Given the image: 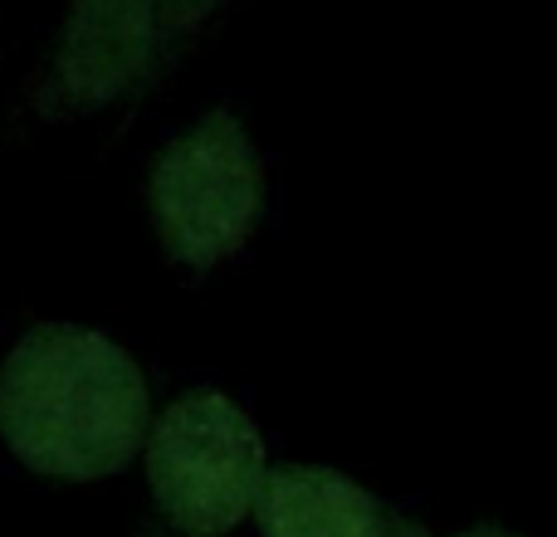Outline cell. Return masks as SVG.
Returning <instances> with one entry per match:
<instances>
[{
    "label": "cell",
    "instance_id": "cell-7",
    "mask_svg": "<svg viewBox=\"0 0 557 537\" xmlns=\"http://www.w3.org/2000/svg\"><path fill=\"white\" fill-rule=\"evenodd\" d=\"M460 537H519V533H509V528H470V533H460Z\"/></svg>",
    "mask_w": 557,
    "mask_h": 537
},
{
    "label": "cell",
    "instance_id": "cell-6",
    "mask_svg": "<svg viewBox=\"0 0 557 537\" xmlns=\"http://www.w3.org/2000/svg\"><path fill=\"white\" fill-rule=\"evenodd\" d=\"M221 10V0H157V25H162V64L186 49L206 29V20Z\"/></svg>",
    "mask_w": 557,
    "mask_h": 537
},
{
    "label": "cell",
    "instance_id": "cell-4",
    "mask_svg": "<svg viewBox=\"0 0 557 537\" xmlns=\"http://www.w3.org/2000/svg\"><path fill=\"white\" fill-rule=\"evenodd\" d=\"M162 68L157 0H64L25 108L35 123H84L152 84Z\"/></svg>",
    "mask_w": 557,
    "mask_h": 537
},
{
    "label": "cell",
    "instance_id": "cell-3",
    "mask_svg": "<svg viewBox=\"0 0 557 537\" xmlns=\"http://www.w3.org/2000/svg\"><path fill=\"white\" fill-rule=\"evenodd\" d=\"M143 464L176 533L225 537L245 523L264 484V435L225 391H186L152 421Z\"/></svg>",
    "mask_w": 557,
    "mask_h": 537
},
{
    "label": "cell",
    "instance_id": "cell-2",
    "mask_svg": "<svg viewBox=\"0 0 557 537\" xmlns=\"http://www.w3.org/2000/svg\"><path fill=\"white\" fill-rule=\"evenodd\" d=\"M147 211L166 260L215 268L250 245L264 215V162L231 108H211L157 152Z\"/></svg>",
    "mask_w": 557,
    "mask_h": 537
},
{
    "label": "cell",
    "instance_id": "cell-5",
    "mask_svg": "<svg viewBox=\"0 0 557 537\" xmlns=\"http://www.w3.org/2000/svg\"><path fill=\"white\" fill-rule=\"evenodd\" d=\"M255 519L264 537H386V519L372 494L323 464L264 470Z\"/></svg>",
    "mask_w": 557,
    "mask_h": 537
},
{
    "label": "cell",
    "instance_id": "cell-1",
    "mask_svg": "<svg viewBox=\"0 0 557 537\" xmlns=\"http://www.w3.org/2000/svg\"><path fill=\"white\" fill-rule=\"evenodd\" d=\"M152 430L147 376L123 342L84 323H35L0 366V440L59 484L123 474Z\"/></svg>",
    "mask_w": 557,
    "mask_h": 537
}]
</instances>
